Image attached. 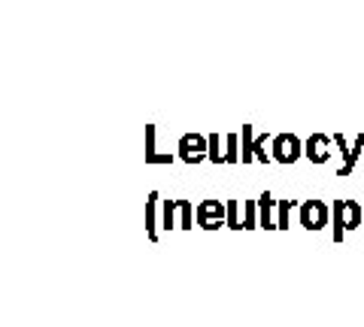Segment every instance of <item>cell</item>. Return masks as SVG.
Segmentation results:
<instances>
[{
    "instance_id": "cell-8",
    "label": "cell",
    "mask_w": 364,
    "mask_h": 327,
    "mask_svg": "<svg viewBox=\"0 0 364 327\" xmlns=\"http://www.w3.org/2000/svg\"><path fill=\"white\" fill-rule=\"evenodd\" d=\"M343 221H346V231H355L364 224V209L358 200H343Z\"/></svg>"
},
{
    "instance_id": "cell-20",
    "label": "cell",
    "mask_w": 364,
    "mask_h": 327,
    "mask_svg": "<svg viewBox=\"0 0 364 327\" xmlns=\"http://www.w3.org/2000/svg\"><path fill=\"white\" fill-rule=\"evenodd\" d=\"M173 157H179V155H155L149 164H173Z\"/></svg>"
},
{
    "instance_id": "cell-17",
    "label": "cell",
    "mask_w": 364,
    "mask_h": 327,
    "mask_svg": "<svg viewBox=\"0 0 364 327\" xmlns=\"http://www.w3.org/2000/svg\"><path fill=\"white\" fill-rule=\"evenodd\" d=\"M273 137H255V161H261V164H267V161H273V155L267 152V143H270Z\"/></svg>"
},
{
    "instance_id": "cell-19",
    "label": "cell",
    "mask_w": 364,
    "mask_h": 327,
    "mask_svg": "<svg viewBox=\"0 0 364 327\" xmlns=\"http://www.w3.org/2000/svg\"><path fill=\"white\" fill-rule=\"evenodd\" d=\"M155 155V128H146V161H152Z\"/></svg>"
},
{
    "instance_id": "cell-14",
    "label": "cell",
    "mask_w": 364,
    "mask_h": 327,
    "mask_svg": "<svg viewBox=\"0 0 364 327\" xmlns=\"http://www.w3.org/2000/svg\"><path fill=\"white\" fill-rule=\"evenodd\" d=\"M237 143H240V133H228L225 137V164L240 161V149H237Z\"/></svg>"
},
{
    "instance_id": "cell-10",
    "label": "cell",
    "mask_w": 364,
    "mask_h": 327,
    "mask_svg": "<svg viewBox=\"0 0 364 327\" xmlns=\"http://www.w3.org/2000/svg\"><path fill=\"white\" fill-rule=\"evenodd\" d=\"M255 228H261L258 200H243V231H255Z\"/></svg>"
},
{
    "instance_id": "cell-12",
    "label": "cell",
    "mask_w": 364,
    "mask_h": 327,
    "mask_svg": "<svg viewBox=\"0 0 364 327\" xmlns=\"http://www.w3.org/2000/svg\"><path fill=\"white\" fill-rule=\"evenodd\" d=\"M240 161L243 164H252L255 161V131L243 125V152H240Z\"/></svg>"
},
{
    "instance_id": "cell-7",
    "label": "cell",
    "mask_w": 364,
    "mask_h": 327,
    "mask_svg": "<svg viewBox=\"0 0 364 327\" xmlns=\"http://www.w3.org/2000/svg\"><path fill=\"white\" fill-rule=\"evenodd\" d=\"M158 203H161V197H158V191H152L149 197H146V236L155 243L158 240Z\"/></svg>"
},
{
    "instance_id": "cell-3",
    "label": "cell",
    "mask_w": 364,
    "mask_h": 327,
    "mask_svg": "<svg viewBox=\"0 0 364 327\" xmlns=\"http://www.w3.org/2000/svg\"><path fill=\"white\" fill-rule=\"evenodd\" d=\"M301 224H304V231H322L325 224H331V206L325 200H304Z\"/></svg>"
},
{
    "instance_id": "cell-16",
    "label": "cell",
    "mask_w": 364,
    "mask_h": 327,
    "mask_svg": "<svg viewBox=\"0 0 364 327\" xmlns=\"http://www.w3.org/2000/svg\"><path fill=\"white\" fill-rule=\"evenodd\" d=\"M289 216H291V200H279L277 206V231H289Z\"/></svg>"
},
{
    "instance_id": "cell-18",
    "label": "cell",
    "mask_w": 364,
    "mask_h": 327,
    "mask_svg": "<svg viewBox=\"0 0 364 327\" xmlns=\"http://www.w3.org/2000/svg\"><path fill=\"white\" fill-rule=\"evenodd\" d=\"M210 161L213 164H225V152L219 145V133H210Z\"/></svg>"
},
{
    "instance_id": "cell-11",
    "label": "cell",
    "mask_w": 364,
    "mask_h": 327,
    "mask_svg": "<svg viewBox=\"0 0 364 327\" xmlns=\"http://www.w3.org/2000/svg\"><path fill=\"white\" fill-rule=\"evenodd\" d=\"M176 212H179V200H161V228H179L176 224Z\"/></svg>"
},
{
    "instance_id": "cell-9",
    "label": "cell",
    "mask_w": 364,
    "mask_h": 327,
    "mask_svg": "<svg viewBox=\"0 0 364 327\" xmlns=\"http://www.w3.org/2000/svg\"><path fill=\"white\" fill-rule=\"evenodd\" d=\"M331 228H334V243H343L346 231V221H343V200H334L331 203Z\"/></svg>"
},
{
    "instance_id": "cell-15",
    "label": "cell",
    "mask_w": 364,
    "mask_h": 327,
    "mask_svg": "<svg viewBox=\"0 0 364 327\" xmlns=\"http://www.w3.org/2000/svg\"><path fill=\"white\" fill-rule=\"evenodd\" d=\"M231 231H243V218H240V200H228V224Z\"/></svg>"
},
{
    "instance_id": "cell-13",
    "label": "cell",
    "mask_w": 364,
    "mask_h": 327,
    "mask_svg": "<svg viewBox=\"0 0 364 327\" xmlns=\"http://www.w3.org/2000/svg\"><path fill=\"white\" fill-rule=\"evenodd\" d=\"M195 218H198V212H195V206H191V200H179V228L191 231L195 228Z\"/></svg>"
},
{
    "instance_id": "cell-5",
    "label": "cell",
    "mask_w": 364,
    "mask_h": 327,
    "mask_svg": "<svg viewBox=\"0 0 364 327\" xmlns=\"http://www.w3.org/2000/svg\"><path fill=\"white\" fill-rule=\"evenodd\" d=\"M331 145H334V137H328V133H313V137L304 143V157H310L313 164H328L331 161Z\"/></svg>"
},
{
    "instance_id": "cell-2",
    "label": "cell",
    "mask_w": 364,
    "mask_h": 327,
    "mask_svg": "<svg viewBox=\"0 0 364 327\" xmlns=\"http://www.w3.org/2000/svg\"><path fill=\"white\" fill-rule=\"evenodd\" d=\"M270 155L277 164H294L304 155V143L294 133H277L270 140Z\"/></svg>"
},
{
    "instance_id": "cell-6",
    "label": "cell",
    "mask_w": 364,
    "mask_h": 327,
    "mask_svg": "<svg viewBox=\"0 0 364 327\" xmlns=\"http://www.w3.org/2000/svg\"><path fill=\"white\" fill-rule=\"evenodd\" d=\"M279 206V200H273L270 191H261L258 197V218H261V228L264 231H277V221H273V209Z\"/></svg>"
},
{
    "instance_id": "cell-4",
    "label": "cell",
    "mask_w": 364,
    "mask_h": 327,
    "mask_svg": "<svg viewBox=\"0 0 364 327\" xmlns=\"http://www.w3.org/2000/svg\"><path fill=\"white\" fill-rule=\"evenodd\" d=\"M198 228L203 231H219L222 224H228V203L219 200H203L198 203Z\"/></svg>"
},
{
    "instance_id": "cell-1",
    "label": "cell",
    "mask_w": 364,
    "mask_h": 327,
    "mask_svg": "<svg viewBox=\"0 0 364 327\" xmlns=\"http://www.w3.org/2000/svg\"><path fill=\"white\" fill-rule=\"evenodd\" d=\"M176 155H179V161H186L191 167L210 161V137H203V133H182Z\"/></svg>"
}]
</instances>
